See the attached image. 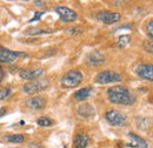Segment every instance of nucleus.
<instances>
[{
  "label": "nucleus",
  "mask_w": 153,
  "mask_h": 148,
  "mask_svg": "<svg viewBox=\"0 0 153 148\" xmlns=\"http://www.w3.org/2000/svg\"><path fill=\"white\" fill-rule=\"evenodd\" d=\"M107 96L108 100L115 104V105H124V106H130L135 102V96L131 93V91L121 85L113 86L107 90Z\"/></svg>",
  "instance_id": "1"
},
{
  "label": "nucleus",
  "mask_w": 153,
  "mask_h": 148,
  "mask_svg": "<svg viewBox=\"0 0 153 148\" xmlns=\"http://www.w3.org/2000/svg\"><path fill=\"white\" fill-rule=\"evenodd\" d=\"M82 73L78 70H72L61 76V86L65 88H74L78 87L82 81Z\"/></svg>",
  "instance_id": "2"
},
{
  "label": "nucleus",
  "mask_w": 153,
  "mask_h": 148,
  "mask_svg": "<svg viewBox=\"0 0 153 148\" xmlns=\"http://www.w3.org/2000/svg\"><path fill=\"white\" fill-rule=\"evenodd\" d=\"M123 80V75L112 70H106L100 73L97 74L96 82L100 85H106V84H112V82H119Z\"/></svg>",
  "instance_id": "3"
},
{
  "label": "nucleus",
  "mask_w": 153,
  "mask_h": 148,
  "mask_svg": "<svg viewBox=\"0 0 153 148\" xmlns=\"http://www.w3.org/2000/svg\"><path fill=\"white\" fill-rule=\"evenodd\" d=\"M50 86V80L48 79H37L33 81H30L24 85L22 90L26 94H34L41 91H45Z\"/></svg>",
  "instance_id": "4"
},
{
  "label": "nucleus",
  "mask_w": 153,
  "mask_h": 148,
  "mask_svg": "<svg viewBox=\"0 0 153 148\" xmlns=\"http://www.w3.org/2000/svg\"><path fill=\"white\" fill-rule=\"evenodd\" d=\"M105 118L107 120V122L112 126H123L126 124V115L120 111H117V110H111V111L106 112L105 114Z\"/></svg>",
  "instance_id": "5"
},
{
  "label": "nucleus",
  "mask_w": 153,
  "mask_h": 148,
  "mask_svg": "<svg viewBox=\"0 0 153 148\" xmlns=\"http://www.w3.org/2000/svg\"><path fill=\"white\" fill-rule=\"evenodd\" d=\"M19 56H27V54L22 53V52H13L11 50H7V48L0 46V62L11 64V62H14Z\"/></svg>",
  "instance_id": "6"
},
{
  "label": "nucleus",
  "mask_w": 153,
  "mask_h": 148,
  "mask_svg": "<svg viewBox=\"0 0 153 148\" xmlns=\"http://www.w3.org/2000/svg\"><path fill=\"white\" fill-rule=\"evenodd\" d=\"M54 10L59 16V18L65 22H73L78 19V14L76 11H73L66 6H57Z\"/></svg>",
  "instance_id": "7"
},
{
  "label": "nucleus",
  "mask_w": 153,
  "mask_h": 148,
  "mask_svg": "<svg viewBox=\"0 0 153 148\" xmlns=\"http://www.w3.org/2000/svg\"><path fill=\"white\" fill-rule=\"evenodd\" d=\"M97 19L106 25H110V24L118 22L121 19V14L112 11H100L97 13Z\"/></svg>",
  "instance_id": "8"
},
{
  "label": "nucleus",
  "mask_w": 153,
  "mask_h": 148,
  "mask_svg": "<svg viewBox=\"0 0 153 148\" xmlns=\"http://www.w3.org/2000/svg\"><path fill=\"white\" fill-rule=\"evenodd\" d=\"M135 73L139 78L153 81V65L152 64H140L135 67Z\"/></svg>",
  "instance_id": "9"
},
{
  "label": "nucleus",
  "mask_w": 153,
  "mask_h": 148,
  "mask_svg": "<svg viewBox=\"0 0 153 148\" xmlns=\"http://www.w3.org/2000/svg\"><path fill=\"white\" fill-rule=\"evenodd\" d=\"M44 74L42 68H34V70H21L19 75L24 80H37Z\"/></svg>",
  "instance_id": "10"
},
{
  "label": "nucleus",
  "mask_w": 153,
  "mask_h": 148,
  "mask_svg": "<svg viewBox=\"0 0 153 148\" xmlns=\"http://www.w3.org/2000/svg\"><path fill=\"white\" fill-rule=\"evenodd\" d=\"M26 106L28 108L37 110V111L44 110L46 106V100H45V98H41V96H32L26 101Z\"/></svg>",
  "instance_id": "11"
},
{
  "label": "nucleus",
  "mask_w": 153,
  "mask_h": 148,
  "mask_svg": "<svg viewBox=\"0 0 153 148\" xmlns=\"http://www.w3.org/2000/svg\"><path fill=\"white\" fill-rule=\"evenodd\" d=\"M87 59H88V64L92 66H100V65L105 64V56L99 51L91 52Z\"/></svg>",
  "instance_id": "12"
},
{
  "label": "nucleus",
  "mask_w": 153,
  "mask_h": 148,
  "mask_svg": "<svg viewBox=\"0 0 153 148\" xmlns=\"http://www.w3.org/2000/svg\"><path fill=\"white\" fill-rule=\"evenodd\" d=\"M128 136H130L131 140H132V142L127 145L128 147H134V148H147L149 147V144H147L143 138H140L139 135H137V134H134V133H132V132H130V133H128Z\"/></svg>",
  "instance_id": "13"
},
{
  "label": "nucleus",
  "mask_w": 153,
  "mask_h": 148,
  "mask_svg": "<svg viewBox=\"0 0 153 148\" xmlns=\"http://www.w3.org/2000/svg\"><path fill=\"white\" fill-rule=\"evenodd\" d=\"M90 142V136L86 133H78L74 136V147L76 148H86Z\"/></svg>",
  "instance_id": "14"
},
{
  "label": "nucleus",
  "mask_w": 153,
  "mask_h": 148,
  "mask_svg": "<svg viewBox=\"0 0 153 148\" xmlns=\"http://www.w3.org/2000/svg\"><path fill=\"white\" fill-rule=\"evenodd\" d=\"M93 93V88L92 87H84L81 90H78L76 92H74L73 98L76 99V101H84L86 100L88 96H91Z\"/></svg>",
  "instance_id": "15"
},
{
  "label": "nucleus",
  "mask_w": 153,
  "mask_h": 148,
  "mask_svg": "<svg viewBox=\"0 0 153 148\" xmlns=\"http://www.w3.org/2000/svg\"><path fill=\"white\" fill-rule=\"evenodd\" d=\"M93 114H94V108L90 104H84L78 108V115L81 118H91Z\"/></svg>",
  "instance_id": "16"
},
{
  "label": "nucleus",
  "mask_w": 153,
  "mask_h": 148,
  "mask_svg": "<svg viewBox=\"0 0 153 148\" xmlns=\"http://www.w3.org/2000/svg\"><path fill=\"white\" fill-rule=\"evenodd\" d=\"M25 33H26V34H28V36H39V34H50V33H52V31H51L50 28L32 27V28H28Z\"/></svg>",
  "instance_id": "17"
},
{
  "label": "nucleus",
  "mask_w": 153,
  "mask_h": 148,
  "mask_svg": "<svg viewBox=\"0 0 153 148\" xmlns=\"http://www.w3.org/2000/svg\"><path fill=\"white\" fill-rule=\"evenodd\" d=\"M4 140L7 142H14V144H20L25 140V136L22 134H11V135H5Z\"/></svg>",
  "instance_id": "18"
},
{
  "label": "nucleus",
  "mask_w": 153,
  "mask_h": 148,
  "mask_svg": "<svg viewBox=\"0 0 153 148\" xmlns=\"http://www.w3.org/2000/svg\"><path fill=\"white\" fill-rule=\"evenodd\" d=\"M130 42H131V36L130 34H124V36L119 37L118 41H117V46L123 48V47H126Z\"/></svg>",
  "instance_id": "19"
},
{
  "label": "nucleus",
  "mask_w": 153,
  "mask_h": 148,
  "mask_svg": "<svg viewBox=\"0 0 153 148\" xmlns=\"http://www.w3.org/2000/svg\"><path fill=\"white\" fill-rule=\"evenodd\" d=\"M37 124H38L40 127H48V126H51L53 124V121L48 116H41V118L38 119Z\"/></svg>",
  "instance_id": "20"
},
{
  "label": "nucleus",
  "mask_w": 153,
  "mask_h": 148,
  "mask_svg": "<svg viewBox=\"0 0 153 148\" xmlns=\"http://www.w3.org/2000/svg\"><path fill=\"white\" fill-rule=\"evenodd\" d=\"M143 47H144V50H145L147 53H152L153 54V39H150V40L144 41Z\"/></svg>",
  "instance_id": "21"
},
{
  "label": "nucleus",
  "mask_w": 153,
  "mask_h": 148,
  "mask_svg": "<svg viewBox=\"0 0 153 148\" xmlns=\"http://www.w3.org/2000/svg\"><path fill=\"white\" fill-rule=\"evenodd\" d=\"M146 32L150 39H153V20H150L146 25Z\"/></svg>",
  "instance_id": "22"
},
{
  "label": "nucleus",
  "mask_w": 153,
  "mask_h": 148,
  "mask_svg": "<svg viewBox=\"0 0 153 148\" xmlns=\"http://www.w3.org/2000/svg\"><path fill=\"white\" fill-rule=\"evenodd\" d=\"M10 94H11L10 88H0V100H2V99H5V98H7Z\"/></svg>",
  "instance_id": "23"
},
{
  "label": "nucleus",
  "mask_w": 153,
  "mask_h": 148,
  "mask_svg": "<svg viewBox=\"0 0 153 148\" xmlns=\"http://www.w3.org/2000/svg\"><path fill=\"white\" fill-rule=\"evenodd\" d=\"M66 32H67L68 34H80V33L82 32V30L79 28V27H71V28H67Z\"/></svg>",
  "instance_id": "24"
},
{
  "label": "nucleus",
  "mask_w": 153,
  "mask_h": 148,
  "mask_svg": "<svg viewBox=\"0 0 153 148\" xmlns=\"http://www.w3.org/2000/svg\"><path fill=\"white\" fill-rule=\"evenodd\" d=\"M28 148H44L40 142H37V141H33V142H30L28 145Z\"/></svg>",
  "instance_id": "25"
},
{
  "label": "nucleus",
  "mask_w": 153,
  "mask_h": 148,
  "mask_svg": "<svg viewBox=\"0 0 153 148\" xmlns=\"http://www.w3.org/2000/svg\"><path fill=\"white\" fill-rule=\"evenodd\" d=\"M42 14H44L42 12H37V13H36V16H34L33 18L30 20V22H33V21H37V20H39V19L42 17Z\"/></svg>",
  "instance_id": "26"
},
{
  "label": "nucleus",
  "mask_w": 153,
  "mask_h": 148,
  "mask_svg": "<svg viewBox=\"0 0 153 148\" xmlns=\"http://www.w3.org/2000/svg\"><path fill=\"white\" fill-rule=\"evenodd\" d=\"M34 4H36V6H38V7H45V6H46V2H45V1H39V0H36V1H34Z\"/></svg>",
  "instance_id": "27"
},
{
  "label": "nucleus",
  "mask_w": 153,
  "mask_h": 148,
  "mask_svg": "<svg viewBox=\"0 0 153 148\" xmlns=\"http://www.w3.org/2000/svg\"><path fill=\"white\" fill-rule=\"evenodd\" d=\"M5 113H6V108H5V107H1V108H0V116H2Z\"/></svg>",
  "instance_id": "28"
},
{
  "label": "nucleus",
  "mask_w": 153,
  "mask_h": 148,
  "mask_svg": "<svg viewBox=\"0 0 153 148\" xmlns=\"http://www.w3.org/2000/svg\"><path fill=\"white\" fill-rule=\"evenodd\" d=\"M2 76H4V71H2V68L0 67V80L2 79Z\"/></svg>",
  "instance_id": "29"
}]
</instances>
